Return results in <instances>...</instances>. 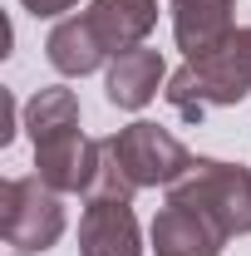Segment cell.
<instances>
[{
  "label": "cell",
  "instance_id": "obj_1",
  "mask_svg": "<svg viewBox=\"0 0 251 256\" xmlns=\"http://www.w3.org/2000/svg\"><path fill=\"white\" fill-rule=\"evenodd\" d=\"M168 104L197 124L207 108H232L251 94V25L232 30L217 50L188 60L178 74H168Z\"/></svg>",
  "mask_w": 251,
  "mask_h": 256
},
{
  "label": "cell",
  "instance_id": "obj_2",
  "mask_svg": "<svg viewBox=\"0 0 251 256\" xmlns=\"http://www.w3.org/2000/svg\"><path fill=\"white\" fill-rule=\"evenodd\" d=\"M168 202L197 207L226 226V236H251V168L222 158H192L188 172L168 188Z\"/></svg>",
  "mask_w": 251,
  "mask_h": 256
},
{
  "label": "cell",
  "instance_id": "obj_3",
  "mask_svg": "<svg viewBox=\"0 0 251 256\" xmlns=\"http://www.w3.org/2000/svg\"><path fill=\"white\" fill-rule=\"evenodd\" d=\"M0 236L15 252H50L64 236V192L44 188L40 178H10L0 188Z\"/></svg>",
  "mask_w": 251,
  "mask_h": 256
},
{
  "label": "cell",
  "instance_id": "obj_4",
  "mask_svg": "<svg viewBox=\"0 0 251 256\" xmlns=\"http://www.w3.org/2000/svg\"><path fill=\"white\" fill-rule=\"evenodd\" d=\"M114 148H118V158H124L128 178L143 188H172L182 172H188L192 153L182 148V138L178 133H168V128L148 124V118H138V124H128L114 133Z\"/></svg>",
  "mask_w": 251,
  "mask_h": 256
},
{
  "label": "cell",
  "instance_id": "obj_5",
  "mask_svg": "<svg viewBox=\"0 0 251 256\" xmlns=\"http://www.w3.org/2000/svg\"><path fill=\"white\" fill-rule=\"evenodd\" d=\"M226 242L232 236L217 217H207L197 207H178V202L158 207L153 226H148V252L153 256H222Z\"/></svg>",
  "mask_w": 251,
  "mask_h": 256
},
{
  "label": "cell",
  "instance_id": "obj_6",
  "mask_svg": "<svg viewBox=\"0 0 251 256\" xmlns=\"http://www.w3.org/2000/svg\"><path fill=\"white\" fill-rule=\"evenodd\" d=\"M158 89H168V64H162L158 50L138 44V50H124V54H114V60H108L104 94H108L114 108L138 114V108H148V104L158 98Z\"/></svg>",
  "mask_w": 251,
  "mask_h": 256
},
{
  "label": "cell",
  "instance_id": "obj_7",
  "mask_svg": "<svg viewBox=\"0 0 251 256\" xmlns=\"http://www.w3.org/2000/svg\"><path fill=\"white\" fill-rule=\"evenodd\" d=\"M143 226L133 202H89L79 217V256H143Z\"/></svg>",
  "mask_w": 251,
  "mask_h": 256
},
{
  "label": "cell",
  "instance_id": "obj_8",
  "mask_svg": "<svg viewBox=\"0 0 251 256\" xmlns=\"http://www.w3.org/2000/svg\"><path fill=\"white\" fill-rule=\"evenodd\" d=\"M94 153H98V138H84L79 128H69L60 138H44V143H34V178L54 192L84 197L89 178H94Z\"/></svg>",
  "mask_w": 251,
  "mask_h": 256
},
{
  "label": "cell",
  "instance_id": "obj_9",
  "mask_svg": "<svg viewBox=\"0 0 251 256\" xmlns=\"http://www.w3.org/2000/svg\"><path fill=\"white\" fill-rule=\"evenodd\" d=\"M168 10H172V40L188 60L217 50L236 30V0H168Z\"/></svg>",
  "mask_w": 251,
  "mask_h": 256
},
{
  "label": "cell",
  "instance_id": "obj_10",
  "mask_svg": "<svg viewBox=\"0 0 251 256\" xmlns=\"http://www.w3.org/2000/svg\"><path fill=\"white\" fill-rule=\"evenodd\" d=\"M44 60L54 64L64 79H84V74H94L98 64L114 60V54L98 40V30L89 25V15H64L50 30V40H44Z\"/></svg>",
  "mask_w": 251,
  "mask_h": 256
},
{
  "label": "cell",
  "instance_id": "obj_11",
  "mask_svg": "<svg viewBox=\"0 0 251 256\" xmlns=\"http://www.w3.org/2000/svg\"><path fill=\"white\" fill-rule=\"evenodd\" d=\"M84 15L98 30V40L108 44V54H124V50L148 44L158 25V0H94Z\"/></svg>",
  "mask_w": 251,
  "mask_h": 256
},
{
  "label": "cell",
  "instance_id": "obj_12",
  "mask_svg": "<svg viewBox=\"0 0 251 256\" xmlns=\"http://www.w3.org/2000/svg\"><path fill=\"white\" fill-rule=\"evenodd\" d=\"M20 124L30 133V143H44V138H60L69 128H79V98H74V89H64V84L40 89V94L20 108Z\"/></svg>",
  "mask_w": 251,
  "mask_h": 256
},
{
  "label": "cell",
  "instance_id": "obj_13",
  "mask_svg": "<svg viewBox=\"0 0 251 256\" xmlns=\"http://www.w3.org/2000/svg\"><path fill=\"white\" fill-rule=\"evenodd\" d=\"M138 182L128 178L124 158L114 148V138H98V153H94V178L84 188V202H133Z\"/></svg>",
  "mask_w": 251,
  "mask_h": 256
},
{
  "label": "cell",
  "instance_id": "obj_14",
  "mask_svg": "<svg viewBox=\"0 0 251 256\" xmlns=\"http://www.w3.org/2000/svg\"><path fill=\"white\" fill-rule=\"evenodd\" d=\"M20 5H25L30 15H40V20H64L79 0H20Z\"/></svg>",
  "mask_w": 251,
  "mask_h": 256
},
{
  "label": "cell",
  "instance_id": "obj_15",
  "mask_svg": "<svg viewBox=\"0 0 251 256\" xmlns=\"http://www.w3.org/2000/svg\"><path fill=\"white\" fill-rule=\"evenodd\" d=\"M10 256H25V252H10Z\"/></svg>",
  "mask_w": 251,
  "mask_h": 256
}]
</instances>
